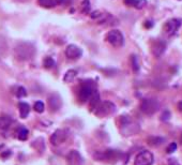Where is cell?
<instances>
[{
  "instance_id": "obj_1",
  "label": "cell",
  "mask_w": 182,
  "mask_h": 165,
  "mask_svg": "<svg viewBox=\"0 0 182 165\" xmlns=\"http://www.w3.org/2000/svg\"><path fill=\"white\" fill-rule=\"evenodd\" d=\"M14 54L16 59H18L19 61H27L35 56V47L30 42H19L15 46Z\"/></svg>"
},
{
  "instance_id": "obj_2",
  "label": "cell",
  "mask_w": 182,
  "mask_h": 165,
  "mask_svg": "<svg viewBox=\"0 0 182 165\" xmlns=\"http://www.w3.org/2000/svg\"><path fill=\"white\" fill-rule=\"evenodd\" d=\"M160 104L155 99H144L140 103V111L146 115H153L158 111Z\"/></svg>"
},
{
  "instance_id": "obj_3",
  "label": "cell",
  "mask_w": 182,
  "mask_h": 165,
  "mask_svg": "<svg viewBox=\"0 0 182 165\" xmlns=\"http://www.w3.org/2000/svg\"><path fill=\"white\" fill-rule=\"evenodd\" d=\"M106 41L114 47H121L124 44V36L120 30L113 29L106 35Z\"/></svg>"
},
{
  "instance_id": "obj_4",
  "label": "cell",
  "mask_w": 182,
  "mask_h": 165,
  "mask_svg": "<svg viewBox=\"0 0 182 165\" xmlns=\"http://www.w3.org/2000/svg\"><path fill=\"white\" fill-rule=\"evenodd\" d=\"M154 162V156L151 151L144 150L135 157L134 165H152Z\"/></svg>"
},
{
  "instance_id": "obj_5",
  "label": "cell",
  "mask_w": 182,
  "mask_h": 165,
  "mask_svg": "<svg viewBox=\"0 0 182 165\" xmlns=\"http://www.w3.org/2000/svg\"><path fill=\"white\" fill-rule=\"evenodd\" d=\"M181 27V19L179 18H170L164 24V32L168 36H174L178 32L179 28Z\"/></svg>"
},
{
  "instance_id": "obj_6",
  "label": "cell",
  "mask_w": 182,
  "mask_h": 165,
  "mask_svg": "<svg viewBox=\"0 0 182 165\" xmlns=\"http://www.w3.org/2000/svg\"><path fill=\"white\" fill-rule=\"evenodd\" d=\"M115 104H113L111 102H104V103H100L98 105L97 108L94 109V114L98 115L99 117H104V116H107V115L111 114V113L115 112Z\"/></svg>"
},
{
  "instance_id": "obj_7",
  "label": "cell",
  "mask_w": 182,
  "mask_h": 165,
  "mask_svg": "<svg viewBox=\"0 0 182 165\" xmlns=\"http://www.w3.org/2000/svg\"><path fill=\"white\" fill-rule=\"evenodd\" d=\"M94 91L95 90L93 89V87H92V86H90L89 84H85V85L80 86L79 91H78V99H79V101L82 102V103H85V102L89 101Z\"/></svg>"
},
{
  "instance_id": "obj_8",
  "label": "cell",
  "mask_w": 182,
  "mask_h": 165,
  "mask_svg": "<svg viewBox=\"0 0 182 165\" xmlns=\"http://www.w3.org/2000/svg\"><path fill=\"white\" fill-rule=\"evenodd\" d=\"M66 56L72 60L78 59L83 56V49L75 44H70L66 48Z\"/></svg>"
},
{
  "instance_id": "obj_9",
  "label": "cell",
  "mask_w": 182,
  "mask_h": 165,
  "mask_svg": "<svg viewBox=\"0 0 182 165\" xmlns=\"http://www.w3.org/2000/svg\"><path fill=\"white\" fill-rule=\"evenodd\" d=\"M67 134L66 130H61V129L56 130L51 137V145H54V146H58L63 143V141L67 140Z\"/></svg>"
},
{
  "instance_id": "obj_10",
  "label": "cell",
  "mask_w": 182,
  "mask_h": 165,
  "mask_svg": "<svg viewBox=\"0 0 182 165\" xmlns=\"http://www.w3.org/2000/svg\"><path fill=\"white\" fill-rule=\"evenodd\" d=\"M67 160L69 165H83L84 163V160H83L80 153L76 150L70 151L67 156Z\"/></svg>"
},
{
  "instance_id": "obj_11",
  "label": "cell",
  "mask_w": 182,
  "mask_h": 165,
  "mask_svg": "<svg viewBox=\"0 0 182 165\" xmlns=\"http://www.w3.org/2000/svg\"><path fill=\"white\" fill-rule=\"evenodd\" d=\"M48 103H49V107L51 108V111L57 112L59 108L61 107V99L59 96V94L57 93H53L48 96Z\"/></svg>"
},
{
  "instance_id": "obj_12",
  "label": "cell",
  "mask_w": 182,
  "mask_h": 165,
  "mask_svg": "<svg viewBox=\"0 0 182 165\" xmlns=\"http://www.w3.org/2000/svg\"><path fill=\"white\" fill-rule=\"evenodd\" d=\"M165 48H166L165 42L158 41V42H155L152 46V54L154 55L155 57H161L164 52H165Z\"/></svg>"
},
{
  "instance_id": "obj_13",
  "label": "cell",
  "mask_w": 182,
  "mask_h": 165,
  "mask_svg": "<svg viewBox=\"0 0 182 165\" xmlns=\"http://www.w3.org/2000/svg\"><path fill=\"white\" fill-rule=\"evenodd\" d=\"M39 4L45 9H53L59 4H62V0H38Z\"/></svg>"
},
{
  "instance_id": "obj_14",
  "label": "cell",
  "mask_w": 182,
  "mask_h": 165,
  "mask_svg": "<svg viewBox=\"0 0 182 165\" xmlns=\"http://www.w3.org/2000/svg\"><path fill=\"white\" fill-rule=\"evenodd\" d=\"M13 122V118L8 115H1L0 116V130H6Z\"/></svg>"
},
{
  "instance_id": "obj_15",
  "label": "cell",
  "mask_w": 182,
  "mask_h": 165,
  "mask_svg": "<svg viewBox=\"0 0 182 165\" xmlns=\"http://www.w3.org/2000/svg\"><path fill=\"white\" fill-rule=\"evenodd\" d=\"M147 141L150 146L157 147V146H160L165 143V138L161 137V136H150V137H148Z\"/></svg>"
},
{
  "instance_id": "obj_16",
  "label": "cell",
  "mask_w": 182,
  "mask_h": 165,
  "mask_svg": "<svg viewBox=\"0 0 182 165\" xmlns=\"http://www.w3.org/2000/svg\"><path fill=\"white\" fill-rule=\"evenodd\" d=\"M18 108H19V114L22 118H26L30 112L29 105H28L27 103H25V102H20L19 105H18Z\"/></svg>"
},
{
  "instance_id": "obj_17",
  "label": "cell",
  "mask_w": 182,
  "mask_h": 165,
  "mask_svg": "<svg viewBox=\"0 0 182 165\" xmlns=\"http://www.w3.org/2000/svg\"><path fill=\"white\" fill-rule=\"evenodd\" d=\"M75 77H76V71L75 70H70L67 72V74L64 75V78L63 80L66 83H71L73 80H75Z\"/></svg>"
},
{
  "instance_id": "obj_18",
  "label": "cell",
  "mask_w": 182,
  "mask_h": 165,
  "mask_svg": "<svg viewBox=\"0 0 182 165\" xmlns=\"http://www.w3.org/2000/svg\"><path fill=\"white\" fill-rule=\"evenodd\" d=\"M28 134H29V132H28L27 129L20 128L17 132V137H18V140H26L28 138Z\"/></svg>"
},
{
  "instance_id": "obj_19",
  "label": "cell",
  "mask_w": 182,
  "mask_h": 165,
  "mask_svg": "<svg viewBox=\"0 0 182 165\" xmlns=\"http://www.w3.org/2000/svg\"><path fill=\"white\" fill-rule=\"evenodd\" d=\"M43 65L45 69H53V68H55V65H56V62H55V60L53 58H51V57H46V58L44 59Z\"/></svg>"
},
{
  "instance_id": "obj_20",
  "label": "cell",
  "mask_w": 182,
  "mask_h": 165,
  "mask_svg": "<svg viewBox=\"0 0 182 165\" xmlns=\"http://www.w3.org/2000/svg\"><path fill=\"white\" fill-rule=\"evenodd\" d=\"M91 6H90V1L89 0H83L82 6H80V10L84 14H88L90 12Z\"/></svg>"
},
{
  "instance_id": "obj_21",
  "label": "cell",
  "mask_w": 182,
  "mask_h": 165,
  "mask_svg": "<svg viewBox=\"0 0 182 165\" xmlns=\"http://www.w3.org/2000/svg\"><path fill=\"white\" fill-rule=\"evenodd\" d=\"M131 63H132V69H133L134 72H138L139 71V62L138 58H137L135 55L131 57Z\"/></svg>"
},
{
  "instance_id": "obj_22",
  "label": "cell",
  "mask_w": 182,
  "mask_h": 165,
  "mask_svg": "<svg viewBox=\"0 0 182 165\" xmlns=\"http://www.w3.org/2000/svg\"><path fill=\"white\" fill-rule=\"evenodd\" d=\"M15 94H16L17 98H24V96H27V91L24 87L19 86V87L16 88V91H15Z\"/></svg>"
},
{
  "instance_id": "obj_23",
  "label": "cell",
  "mask_w": 182,
  "mask_h": 165,
  "mask_svg": "<svg viewBox=\"0 0 182 165\" xmlns=\"http://www.w3.org/2000/svg\"><path fill=\"white\" fill-rule=\"evenodd\" d=\"M35 111L36 113H43L44 112V109H45V106H44V103L43 102H41V101H38V102H35Z\"/></svg>"
},
{
  "instance_id": "obj_24",
  "label": "cell",
  "mask_w": 182,
  "mask_h": 165,
  "mask_svg": "<svg viewBox=\"0 0 182 165\" xmlns=\"http://www.w3.org/2000/svg\"><path fill=\"white\" fill-rule=\"evenodd\" d=\"M177 148H178L177 143H171L170 145L167 147V153H174L177 150Z\"/></svg>"
},
{
  "instance_id": "obj_25",
  "label": "cell",
  "mask_w": 182,
  "mask_h": 165,
  "mask_svg": "<svg viewBox=\"0 0 182 165\" xmlns=\"http://www.w3.org/2000/svg\"><path fill=\"white\" fill-rule=\"evenodd\" d=\"M169 118H170V112L167 111V109L164 111L162 116H161V120H162V121H167V120H169Z\"/></svg>"
},
{
  "instance_id": "obj_26",
  "label": "cell",
  "mask_w": 182,
  "mask_h": 165,
  "mask_svg": "<svg viewBox=\"0 0 182 165\" xmlns=\"http://www.w3.org/2000/svg\"><path fill=\"white\" fill-rule=\"evenodd\" d=\"M137 2H138V0H124V3H126V6L134 7V8H136Z\"/></svg>"
},
{
  "instance_id": "obj_27",
  "label": "cell",
  "mask_w": 182,
  "mask_h": 165,
  "mask_svg": "<svg viewBox=\"0 0 182 165\" xmlns=\"http://www.w3.org/2000/svg\"><path fill=\"white\" fill-rule=\"evenodd\" d=\"M168 165H180L177 162V160H175V159H169L168 160Z\"/></svg>"
},
{
  "instance_id": "obj_28",
  "label": "cell",
  "mask_w": 182,
  "mask_h": 165,
  "mask_svg": "<svg viewBox=\"0 0 182 165\" xmlns=\"http://www.w3.org/2000/svg\"><path fill=\"white\" fill-rule=\"evenodd\" d=\"M73 0H62V4H67V3H71Z\"/></svg>"
},
{
  "instance_id": "obj_29",
  "label": "cell",
  "mask_w": 182,
  "mask_h": 165,
  "mask_svg": "<svg viewBox=\"0 0 182 165\" xmlns=\"http://www.w3.org/2000/svg\"><path fill=\"white\" fill-rule=\"evenodd\" d=\"M178 106H179V109H180V111L182 112V102H179Z\"/></svg>"
},
{
  "instance_id": "obj_30",
  "label": "cell",
  "mask_w": 182,
  "mask_h": 165,
  "mask_svg": "<svg viewBox=\"0 0 182 165\" xmlns=\"http://www.w3.org/2000/svg\"><path fill=\"white\" fill-rule=\"evenodd\" d=\"M1 147H2V146H0V148H1Z\"/></svg>"
}]
</instances>
